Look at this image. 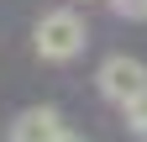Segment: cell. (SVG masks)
I'll list each match as a JSON object with an SVG mask.
<instances>
[{"label":"cell","instance_id":"6da1fadb","mask_svg":"<svg viewBox=\"0 0 147 142\" xmlns=\"http://www.w3.org/2000/svg\"><path fill=\"white\" fill-rule=\"evenodd\" d=\"M84 37H89V26H84L79 11H47L42 21L32 26V42H37V53H42L47 63L79 58V53H84Z\"/></svg>","mask_w":147,"mask_h":142},{"label":"cell","instance_id":"7a4b0ae2","mask_svg":"<svg viewBox=\"0 0 147 142\" xmlns=\"http://www.w3.org/2000/svg\"><path fill=\"white\" fill-rule=\"evenodd\" d=\"M100 95L110 100V105H131L137 95H147V68L137 63V58H126V53H116V58H105L100 63Z\"/></svg>","mask_w":147,"mask_h":142},{"label":"cell","instance_id":"3957f363","mask_svg":"<svg viewBox=\"0 0 147 142\" xmlns=\"http://www.w3.org/2000/svg\"><path fill=\"white\" fill-rule=\"evenodd\" d=\"M63 116L53 111V105H32L11 121V142H63Z\"/></svg>","mask_w":147,"mask_h":142},{"label":"cell","instance_id":"277c9868","mask_svg":"<svg viewBox=\"0 0 147 142\" xmlns=\"http://www.w3.org/2000/svg\"><path fill=\"white\" fill-rule=\"evenodd\" d=\"M126 121H131V132H137V137H147V95H137L131 105H126Z\"/></svg>","mask_w":147,"mask_h":142},{"label":"cell","instance_id":"5b68a950","mask_svg":"<svg viewBox=\"0 0 147 142\" xmlns=\"http://www.w3.org/2000/svg\"><path fill=\"white\" fill-rule=\"evenodd\" d=\"M63 142H84V137H79V132H63Z\"/></svg>","mask_w":147,"mask_h":142}]
</instances>
